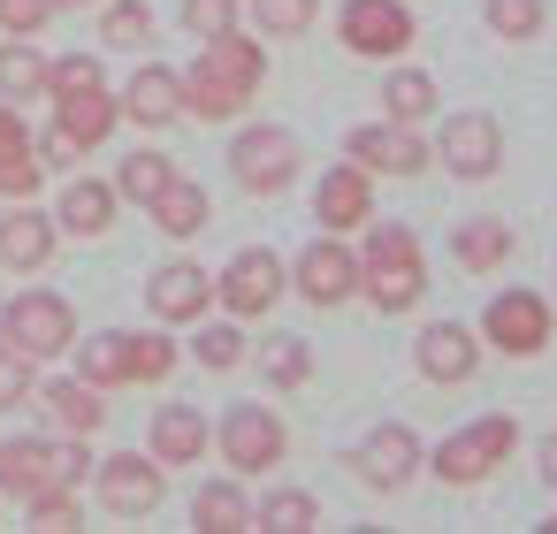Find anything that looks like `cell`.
I'll return each mask as SVG.
<instances>
[{"label": "cell", "instance_id": "cell-1", "mask_svg": "<svg viewBox=\"0 0 557 534\" xmlns=\"http://www.w3.org/2000/svg\"><path fill=\"white\" fill-rule=\"evenodd\" d=\"M260 77H268L260 39H237V24H230L222 39H199V62L184 70V115H199V123H230V115L260 92Z\"/></svg>", "mask_w": 557, "mask_h": 534}, {"label": "cell", "instance_id": "cell-2", "mask_svg": "<svg viewBox=\"0 0 557 534\" xmlns=\"http://www.w3.org/2000/svg\"><path fill=\"white\" fill-rule=\"evenodd\" d=\"M359 290L374 298V313H412V306H420L428 260H420V237H412L405 222H374L367 260H359Z\"/></svg>", "mask_w": 557, "mask_h": 534}, {"label": "cell", "instance_id": "cell-3", "mask_svg": "<svg viewBox=\"0 0 557 534\" xmlns=\"http://www.w3.org/2000/svg\"><path fill=\"white\" fill-rule=\"evenodd\" d=\"M92 473V450L85 435H16V443H0V496H16L32 504L39 488H77Z\"/></svg>", "mask_w": 557, "mask_h": 534}, {"label": "cell", "instance_id": "cell-4", "mask_svg": "<svg viewBox=\"0 0 557 534\" xmlns=\"http://www.w3.org/2000/svg\"><path fill=\"white\" fill-rule=\"evenodd\" d=\"M0 336L39 367V359H62L77 344V313H70L62 290H16L9 306H0Z\"/></svg>", "mask_w": 557, "mask_h": 534}, {"label": "cell", "instance_id": "cell-5", "mask_svg": "<svg viewBox=\"0 0 557 534\" xmlns=\"http://www.w3.org/2000/svg\"><path fill=\"white\" fill-rule=\"evenodd\" d=\"M519 450V427H511V412H488V420H473L466 435H450L443 450H435V473L450 481V488H473V481H488L504 458Z\"/></svg>", "mask_w": 557, "mask_h": 534}, {"label": "cell", "instance_id": "cell-6", "mask_svg": "<svg viewBox=\"0 0 557 534\" xmlns=\"http://www.w3.org/2000/svg\"><path fill=\"white\" fill-rule=\"evenodd\" d=\"M230 176H237L252 199H275V191L298 176V138H290V131H275V123L237 131V146H230Z\"/></svg>", "mask_w": 557, "mask_h": 534}, {"label": "cell", "instance_id": "cell-7", "mask_svg": "<svg viewBox=\"0 0 557 534\" xmlns=\"http://www.w3.org/2000/svg\"><path fill=\"white\" fill-rule=\"evenodd\" d=\"M100 465V504L115 511V519H146V511H161V496H169V465L146 450H115V458H92Z\"/></svg>", "mask_w": 557, "mask_h": 534}, {"label": "cell", "instance_id": "cell-8", "mask_svg": "<svg viewBox=\"0 0 557 534\" xmlns=\"http://www.w3.org/2000/svg\"><path fill=\"white\" fill-rule=\"evenodd\" d=\"M336 32H344V47L359 62H389V54L412 47V9L405 0H351V9L336 16Z\"/></svg>", "mask_w": 557, "mask_h": 534}, {"label": "cell", "instance_id": "cell-9", "mask_svg": "<svg viewBox=\"0 0 557 534\" xmlns=\"http://www.w3.org/2000/svg\"><path fill=\"white\" fill-rule=\"evenodd\" d=\"M222 458H230L237 481L283 465V420H275L268 405H230V420H222Z\"/></svg>", "mask_w": 557, "mask_h": 534}, {"label": "cell", "instance_id": "cell-10", "mask_svg": "<svg viewBox=\"0 0 557 534\" xmlns=\"http://www.w3.org/2000/svg\"><path fill=\"white\" fill-rule=\"evenodd\" d=\"M481 328H488V344H496V351L534 359V351L549 344V298H534V290H496V298H488V313H481Z\"/></svg>", "mask_w": 557, "mask_h": 534}, {"label": "cell", "instance_id": "cell-11", "mask_svg": "<svg viewBox=\"0 0 557 534\" xmlns=\"http://www.w3.org/2000/svg\"><path fill=\"white\" fill-rule=\"evenodd\" d=\"M54 245H62V222L39 214L32 199H16L9 214H0V268H9V275H39L54 260Z\"/></svg>", "mask_w": 557, "mask_h": 534}, {"label": "cell", "instance_id": "cell-12", "mask_svg": "<svg viewBox=\"0 0 557 534\" xmlns=\"http://www.w3.org/2000/svg\"><path fill=\"white\" fill-rule=\"evenodd\" d=\"M351 161H359L367 176H374V169H382V176H420V169L435 161V146H428L412 123H389V131L367 123V131H351Z\"/></svg>", "mask_w": 557, "mask_h": 534}, {"label": "cell", "instance_id": "cell-13", "mask_svg": "<svg viewBox=\"0 0 557 534\" xmlns=\"http://www.w3.org/2000/svg\"><path fill=\"white\" fill-rule=\"evenodd\" d=\"M115 123H123V100H115L108 85H92V92H54V131H62L77 153L108 146V138H115Z\"/></svg>", "mask_w": 557, "mask_h": 534}, {"label": "cell", "instance_id": "cell-14", "mask_svg": "<svg viewBox=\"0 0 557 534\" xmlns=\"http://www.w3.org/2000/svg\"><path fill=\"white\" fill-rule=\"evenodd\" d=\"M214 298H222L237 321L268 313V306L283 298V260H275V252H237V260H230V275L214 283Z\"/></svg>", "mask_w": 557, "mask_h": 534}, {"label": "cell", "instance_id": "cell-15", "mask_svg": "<svg viewBox=\"0 0 557 534\" xmlns=\"http://www.w3.org/2000/svg\"><path fill=\"white\" fill-rule=\"evenodd\" d=\"M443 161H450V176L481 184V176H496V161H504V131H496L488 115H450V123H443Z\"/></svg>", "mask_w": 557, "mask_h": 534}, {"label": "cell", "instance_id": "cell-16", "mask_svg": "<svg viewBox=\"0 0 557 534\" xmlns=\"http://www.w3.org/2000/svg\"><path fill=\"white\" fill-rule=\"evenodd\" d=\"M146 306H153V321H199V313L214 306V275H207L199 260H169V268L146 283Z\"/></svg>", "mask_w": 557, "mask_h": 534}, {"label": "cell", "instance_id": "cell-17", "mask_svg": "<svg viewBox=\"0 0 557 534\" xmlns=\"http://www.w3.org/2000/svg\"><path fill=\"white\" fill-rule=\"evenodd\" d=\"M351 465H359V481H367V488H405V481H412V465H420V435L389 420V427H374V435L351 450Z\"/></svg>", "mask_w": 557, "mask_h": 534}, {"label": "cell", "instance_id": "cell-18", "mask_svg": "<svg viewBox=\"0 0 557 534\" xmlns=\"http://www.w3.org/2000/svg\"><path fill=\"white\" fill-rule=\"evenodd\" d=\"M313 214H321V229H329V237H344V229H367V222H374L367 169H359V161H351V169H329V176H321V191H313Z\"/></svg>", "mask_w": 557, "mask_h": 534}, {"label": "cell", "instance_id": "cell-19", "mask_svg": "<svg viewBox=\"0 0 557 534\" xmlns=\"http://www.w3.org/2000/svg\"><path fill=\"white\" fill-rule=\"evenodd\" d=\"M298 290H306L313 306H344V298L359 290V260H351L336 237H313V245L298 252Z\"/></svg>", "mask_w": 557, "mask_h": 534}, {"label": "cell", "instance_id": "cell-20", "mask_svg": "<svg viewBox=\"0 0 557 534\" xmlns=\"http://www.w3.org/2000/svg\"><path fill=\"white\" fill-rule=\"evenodd\" d=\"M32 397H39V412H47L62 435H100V420H108V389H92L85 374L47 382V389H32Z\"/></svg>", "mask_w": 557, "mask_h": 534}, {"label": "cell", "instance_id": "cell-21", "mask_svg": "<svg viewBox=\"0 0 557 534\" xmlns=\"http://www.w3.org/2000/svg\"><path fill=\"white\" fill-rule=\"evenodd\" d=\"M123 115H131V123H146V131L176 123V115H184V77H176V70H161V62H146V70L123 85Z\"/></svg>", "mask_w": 557, "mask_h": 534}, {"label": "cell", "instance_id": "cell-22", "mask_svg": "<svg viewBox=\"0 0 557 534\" xmlns=\"http://www.w3.org/2000/svg\"><path fill=\"white\" fill-rule=\"evenodd\" d=\"M412 359H420V374H428V382H466V374L481 367V344H473L458 321H435V328H420Z\"/></svg>", "mask_w": 557, "mask_h": 534}, {"label": "cell", "instance_id": "cell-23", "mask_svg": "<svg viewBox=\"0 0 557 534\" xmlns=\"http://www.w3.org/2000/svg\"><path fill=\"white\" fill-rule=\"evenodd\" d=\"M115 184H100V176H70L62 184V207H54V222L70 229V237H108V222H115Z\"/></svg>", "mask_w": 557, "mask_h": 534}, {"label": "cell", "instance_id": "cell-24", "mask_svg": "<svg viewBox=\"0 0 557 534\" xmlns=\"http://www.w3.org/2000/svg\"><path fill=\"white\" fill-rule=\"evenodd\" d=\"M207 443H214V427L199 420V405H161L153 412V458L161 465H199Z\"/></svg>", "mask_w": 557, "mask_h": 534}, {"label": "cell", "instance_id": "cell-25", "mask_svg": "<svg viewBox=\"0 0 557 534\" xmlns=\"http://www.w3.org/2000/svg\"><path fill=\"white\" fill-rule=\"evenodd\" d=\"M77 351V374L92 382V389H123L131 382V336L123 328H100V336H85V344H70Z\"/></svg>", "mask_w": 557, "mask_h": 534}, {"label": "cell", "instance_id": "cell-26", "mask_svg": "<svg viewBox=\"0 0 557 534\" xmlns=\"http://www.w3.org/2000/svg\"><path fill=\"white\" fill-rule=\"evenodd\" d=\"M146 214H153V229H169V237H199V229H207V191H199L191 176H169Z\"/></svg>", "mask_w": 557, "mask_h": 534}, {"label": "cell", "instance_id": "cell-27", "mask_svg": "<svg viewBox=\"0 0 557 534\" xmlns=\"http://www.w3.org/2000/svg\"><path fill=\"white\" fill-rule=\"evenodd\" d=\"M191 526H207V534H245V526H252L245 488H237V481H207V488L191 496Z\"/></svg>", "mask_w": 557, "mask_h": 534}, {"label": "cell", "instance_id": "cell-28", "mask_svg": "<svg viewBox=\"0 0 557 534\" xmlns=\"http://www.w3.org/2000/svg\"><path fill=\"white\" fill-rule=\"evenodd\" d=\"M0 100H47V54L32 39L0 47Z\"/></svg>", "mask_w": 557, "mask_h": 534}, {"label": "cell", "instance_id": "cell-29", "mask_svg": "<svg viewBox=\"0 0 557 534\" xmlns=\"http://www.w3.org/2000/svg\"><path fill=\"white\" fill-rule=\"evenodd\" d=\"M382 115H389V123H428V115H435V77L397 70V77L382 85Z\"/></svg>", "mask_w": 557, "mask_h": 534}, {"label": "cell", "instance_id": "cell-30", "mask_svg": "<svg viewBox=\"0 0 557 534\" xmlns=\"http://www.w3.org/2000/svg\"><path fill=\"white\" fill-rule=\"evenodd\" d=\"M169 176H176V161H169V153H131V161L115 169V199H138V207H153Z\"/></svg>", "mask_w": 557, "mask_h": 534}, {"label": "cell", "instance_id": "cell-31", "mask_svg": "<svg viewBox=\"0 0 557 534\" xmlns=\"http://www.w3.org/2000/svg\"><path fill=\"white\" fill-rule=\"evenodd\" d=\"M260 374H268L275 389H298V382L313 374V351H306V336H268V344H260Z\"/></svg>", "mask_w": 557, "mask_h": 534}, {"label": "cell", "instance_id": "cell-32", "mask_svg": "<svg viewBox=\"0 0 557 534\" xmlns=\"http://www.w3.org/2000/svg\"><path fill=\"white\" fill-rule=\"evenodd\" d=\"M252 526H275V534H306V526H321V504L306 496V488H275L260 511H252Z\"/></svg>", "mask_w": 557, "mask_h": 534}, {"label": "cell", "instance_id": "cell-33", "mask_svg": "<svg viewBox=\"0 0 557 534\" xmlns=\"http://www.w3.org/2000/svg\"><path fill=\"white\" fill-rule=\"evenodd\" d=\"M313 16H321V0H252L260 39H298V32H313Z\"/></svg>", "mask_w": 557, "mask_h": 534}, {"label": "cell", "instance_id": "cell-34", "mask_svg": "<svg viewBox=\"0 0 557 534\" xmlns=\"http://www.w3.org/2000/svg\"><path fill=\"white\" fill-rule=\"evenodd\" d=\"M100 39L108 47H146L153 39V9H146V0H108V9H100Z\"/></svg>", "mask_w": 557, "mask_h": 534}, {"label": "cell", "instance_id": "cell-35", "mask_svg": "<svg viewBox=\"0 0 557 534\" xmlns=\"http://www.w3.org/2000/svg\"><path fill=\"white\" fill-rule=\"evenodd\" d=\"M458 260L466 268H504L511 260V229L504 222H466L458 229Z\"/></svg>", "mask_w": 557, "mask_h": 534}, {"label": "cell", "instance_id": "cell-36", "mask_svg": "<svg viewBox=\"0 0 557 534\" xmlns=\"http://www.w3.org/2000/svg\"><path fill=\"white\" fill-rule=\"evenodd\" d=\"M47 184V161L39 146H16V153H0V199H32Z\"/></svg>", "mask_w": 557, "mask_h": 534}, {"label": "cell", "instance_id": "cell-37", "mask_svg": "<svg viewBox=\"0 0 557 534\" xmlns=\"http://www.w3.org/2000/svg\"><path fill=\"white\" fill-rule=\"evenodd\" d=\"M32 389H39V374H32V359L0 336V412H16V405H32Z\"/></svg>", "mask_w": 557, "mask_h": 534}, {"label": "cell", "instance_id": "cell-38", "mask_svg": "<svg viewBox=\"0 0 557 534\" xmlns=\"http://www.w3.org/2000/svg\"><path fill=\"white\" fill-rule=\"evenodd\" d=\"M481 16H488L496 39H534L542 32V0H488Z\"/></svg>", "mask_w": 557, "mask_h": 534}, {"label": "cell", "instance_id": "cell-39", "mask_svg": "<svg viewBox=\"0 0 557 534\" xmlns=\"http://www.w3.org/2000/svg\"><path fill=\"white\" fill-rule=\"evenodd\" d=\"M92 85H108V77H100V54H62V62H47V100H54V92H92Z\"/></svg>", "mask_w": 557, "mask_h": 534}, {"label": "cell", "instance_id": "cell-40", "mask_svg": "<svg viewBox=\"0 0 557 534\" xmlns=\"http://www.w3.org/2000/svg\"><path fill=\"white\" fill-rule=\"evenodd\" d=\"M169 367H176L169 336H131V382H169Z\"/></svg>", "mask_w": 557, "mask_h": 534}, {"label": "cell", "instance_id": "cell-41", "mask_svg": "<svg viewBox=\"0 0 557 534\" xmlns=\"http://www.w3.org/2000/svg\"><path fill=\"white\" fill-rule=\"evenodd\" d=\"M32 526H39V534L77 526V488H39V496H32Z\"/></svg>", "mask_w": 557, "mask_h": 534}, {"label": "cell", "instance_id": "cell-42", "mask_svg": "<svg viewBox=\"0 0 557 534\" xmlns=\"http://www.w3.org/2000/svg\"><path fill=\"white\" fill-rule=\"evenodd\" d=\"M237 24V0H184V32L191 39H222Z\"/></svg>", "mask_w": 557, "mask_h": 534}, {"label": "cell", "instance_id": "cell-43", "mask_svg": "<svg viewBox=\"0 0 557 534\" xmlns=\"http://www.w3.org/2000/svg\"><path fill=\"white\" fill-rule=\"evenodd\" d=\"M47 16H54V0H0V32H9V39L47 32Z\"/></svg>", "mask_w": 557, "mask_h": 534}, {"label": "cell", "instance_id": "cell-44", "mask_svg": "<svg viewBox=\"0 0 557 534\" xmlns=\"http://www.w3.org/2000/svg\"><path fill=\"white\" fill-rule=\"evenodd\" d=\"M245 359V336L222 321V328H199V367H237Z\"/></svg>", "mask_w": 557, "mask_h": 534}, {"label": "cell", "instance_id": "cell-45", "mask_svg": "<svg viewBox=\"0 0 557 534\" xmlns=\"http://www.w3.org/2000/svg\"><path fill=\"white\" fill-rule=\"evenodd\" d=\"M542 481H549V488H557V435H549V443H542Z\"/></svg>", "mask_w": 557, "mask_h": 534}, {"label": "cell", "instance_id": "cell-46", "mask_svg": "<svg viewBox=\"0 0 557 534\" xmlns=\"http://www.w3.org/2000/svg\"><path fill=\"white\" fill-rule=\"evenodd\" d=\"M549 526H557V519H549Z\"/></svg>", "mask_w": 557, "mask_h": 534}]
</instances>
